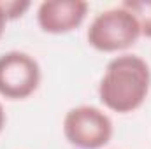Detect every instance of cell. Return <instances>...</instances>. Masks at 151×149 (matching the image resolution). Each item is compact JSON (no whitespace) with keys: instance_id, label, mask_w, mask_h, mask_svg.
Returning <instances> with one entry per match:
<instances>
[{"instance_id":"7","label":"cell","mask_w":151,"mask_h":149,"mask_svg":"<svg viewBox=\"0 0 151 149\" xmlns=\"http://www.w3.org/2000/svg\"><path fill=\"white\" fill-rule=\"evenodd\" d=\"M30 5H32V4L27 2V0H5V2H0V7H2V11L5 12V16H7L9 21L21 18V16L30 9Z\"/></svg>"},{"instance_id":"3","label":"cell","mask_w":151,"mask_h":149,"mask_svg":"<svg viewBox=\"0 0 151 149\" xmlns=\"http://www.w3.org/2000/svg\"><path fill=\"white\" fill-rule=\"evenodd\" d=\"M63 135L77 149H102L113 139L114 126L107 112L95 105H77L63 117Z\"/></svg>"},{"instance_id":"2","label":"cell","mask_w":151,"mask_h":149,"mask_svg":"<svg viewBox=\"0 0 151 149\" xmlns=\"http://www.w3.org/2000/svg\"><path fill=\"white\" fill-rule=\"evenodd\" d=\"M141 37L137 19L123 5L100 11L90 23L88 44L100 53H119L130 49Z\"/></svg>"},{"instance_id":"1","label":"cell","mask_w":151,"mask_h":149,"mask_svg":"<svg viewBox=\"0 0 151 149\" xmlns=\"http://www.w3.org/2000/svg\"><path fill=\"white\" fill-rule=\"evenodd\" d=\"M151 90V70L137 54H119L107 65L99 82V98L109 111L128 114L142 107Z\"/></svg>"},{"instance_id":"6","label":"cell","mask_w":151,"mask_h":149,"mask_svg":"<svg viewBox=\"0 0 151 149\" xmlns=\"http://www.w3.org/2000/svg\"><path fill=\"white\" fill-rule=\"evenodd\" d=\"M121 5L137 19L141 37L151 39V0H125Z\"/></svg>"},{"instance_id":"9","label":"cell","mask_w":151,"mask_h":149,"mask_svg":"<svg viewBox=\"0 0 151 149\" xmlns=\"http://www.w3.org/2000/svg\"><path fill=\"white\" fill-rule=\"evenodd\" d=\"M5 123H7V116H5L4 105H2V102H0V133H2V130H4V126H5Z\"/></svg>"},{"instance_id":"4","label":"cell","mask_w":151,"mask_h":149,"mask_svg":"<svg viewBox=\"0 0 151 149\" xmlns=\"http://www.w3.org/2000/svg\"><path fill=\"white\" fill-rule=\"evenodd\" d=\"M40 65L25 51H7L0 54V97L7 100H25L40 86Z\"/></svg>"},{"instance_id":"5","label":"cell","mask_w":151,"mask_h":149,"mask_svg":"<svg viewBox=\"0 0 151 149\" xmlns=\"http://www.w3.org/2000/svg\"><path fill=\"white\" fill-rule=\"evenodd\" d=\"M88 14L84 0H44L37 7V23L42 32L63 35L77 30Z\"/></svg>"},{"instance_id":"8","label":"cell","mask_w":151,"mask_h":149,"mask_svg":"<svg viewBox=\"0 0 151 149\" xmlns=\"http://www.w3.org/2000/svg\"><path fill=\"white\" fill-rule=\"evenodd\" d=\"M7 16H5V12L2 11V7H0V39L4 35V32H5V25H7Z\"/></svg>"}]
</instances>
